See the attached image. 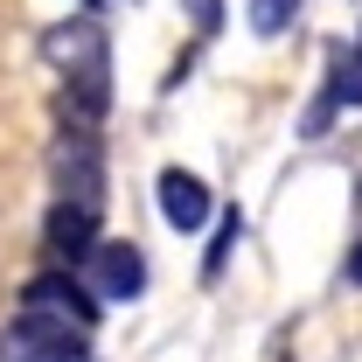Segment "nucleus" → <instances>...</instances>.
Masks as SVG:
<instances>
[{
	"mask_svg": "<svg viewBox=\"0 0 362 362\" xmlns=\"http://www.w3.org/2000/svg\"><path fill=\"white\" fill-rule=\"evenodd\" d=\"M244 21H251V35H286V28H293V21H300V0H251V14H244Z\"/></svg>",
	"mask_w": 362,
	"mask_h": 362,
	"instance_id": "nucleus-9",
	"label": "nucleus"
},
{
	"mask_svg": "<svg viewBox=\"0 0 362 362\" xmlns=\"http://www.w3.org/2000/svg\"><path fill=\"white\" fill-rule=\"evenodd\" d=\"M237 237H244V216L230 209L223 223H216V244H209V258H202V279H216V272L230 265V244H237Z\"/></svg>",
	"mask_w": 362,
	"mask_h": 362,
	"instance_id": "nucleus-10",
	"label": "nucleus"
},
{
	"mask_svg": "<svg viewBox=\"0 0 362 362\" xmlns=\"http://www.w3.org/2000/svg\"><path fill=\"white\" fill-rule=\"evenodd\" d=\"M90 327H77V320L63 314H42V307H21V314L0 327V362H84Z\"/></svg>",
	"mask_w": 362,
	"mask_h": 362,
	"instance_id": "nucleus-2",
	"label": "nucleus"
},
{
	"mask_svg": "<svg viewBox=\"0 0 362 362\" xmlns=\"http://www.w3.org/2000/svg\"><path fill=\"white\" fill-rule=\"evenodd\" d=\"M153 195H160V216L175 230H202L209 223V188L188 175V168H168V175L153 181Z\"/></svg>",
	"mask_w": 362,
	"mask_h": 362,
	"instance_id": "nucleus-7",
	"label": "nucleus"
},
{
	"mask_svg": "<svg viewBox=\"0 0 362 362\" xmlns=\"http://www.w3.org/2000/svg\"><path fill=\"white\" fill-rule=\"evenodd\" d=\"M181 7L195 14V28H202V35H216V28H223V0H181Z\"/></svg>",
	"mask_w": 362,
	"mask_h": 362,
	"instance_id": "nucleus-11",
	"label": "nucleus"
},
{
	"mask_svg": "<svg viewBox=\"0 0 362 362\" xmlns=\"http://www.w3.org/2000/svg\"><path fill=\"white\" fill-rule=\"evenodd\" d=\"M42 244L63 258V265H84L90 244H98V209H90V202H70V195H56V209H49V223H42Z\"/></svg>",
	"mask_w": 362,
	"mask_h": 362,
	"instance_id": "nucleus-6",
	"label": "nucleus"
},
{
	"mask_svg": "<svg viewBox=\"0 0 362 362\" xmlns=\"http://www.w3.org/2000/svg\"><path fill=\"white\" fill-rule=\"evenodd\" d=\"M327 90H334V105H362V42L356 49H334V63H327Z\"/></svg>",
	"mask_w": 362,
	"mask_h": 362,
	"instance_id": "nucleus-8",
	"label": "nucleus"
},
{
	"mask_svg": "<svg viewBox=\"0 0 362 362\" xmlns=\"http://www.w3.org/2000/svg\"><path fill=\"white\" fill-rule=\"evenodd\" d=\"M84 7H90V14H98V7H105V0H84Z\"/></svg>",
	"mask_w": 362,
	"mask_h": 362,
	"instance_id": "nucleus-13",
	"label": "nucleus"
},
{
	"mask_svg": "<svg viewBox=\"0 0 362 362\" xmlns=\"http://www.w3.org/2000/svg\"><path fill=\"white\" fill-rule=\"evenodd\" d=\"M356 42H362V35H356Z\"/></svg>",
	"mask_w": 362,
	"mask_h": 362,
	"instance_id": "nucleus-14",
	"label": "nucleus"
},
{
	"mask_svg": "<svg viewBox=\"0 0 362 362\" xmlns=\"http://www.w3.org/2000/svg\"><path fill=\"white\" fill-rule=\"evenodd\" d=\"M84 265H90V293L98 300H139L146 293V258H139L133 237H98Z\"/></svg>",
	"mask_w": 362,
	"mask_h": 362,
	"instance_id": "nucleus-4",
	"label": "nucleus"
},
{
	"mask_svg": "<svg viewBox=\"0 0 362 362\" xmlns=\"http://www.w3.org/2000/svg\"><path fill=\"white\" fill-rule=\"evenodd\" d=\"M42 56L63 70V119L98 126V119L112 112V42H105V28L90 21V7L77 21H56V28H49Z\"/></svg>",
	"mask_w": 362,
	"mask_h": 362,
	"instance_id": "nucleus-1",
	"label": "nucleus"
},
{
	"mask_svg": "<svg viewBox=\"0 0 362 362\" xmlns=\"http://www.w3.org/2000/svg\"><path fill=\"white\" fill-rule=\"evenodd\" d=\"M21 307H42V314H63V320H77V327H90L98 320V293H90L77 272H42V279H28Z\"/></svg>",
	"mask_w": 362,
	"mask_h": 362,
	"instance_id": "nucleus-5",
	"label": "nucleus"
},
{
	"mask_svg": "<svg viewBox=\"0 0 362 362\" xmlns=\"http://www.w3.org/2000/svg\"><path fill=\"white\" fill-rule=\"evenodd\" d=\"M49 175H56V195L105 209V146H98V126L63 119V139L49 146Z\"/></svg>",
	"mask_w": 362,
	"mask_h": 362,
	"instance_id": "nucleus-3",
	"label": "nucleus"
},
{
	"mask_svg": "<svg viewBox=\"0 0 362 362\" xmlns=\"http://www.w3.org/2000/svg\"><path fill=\"white\" fill-rule=\"evenodd\" d=\"M349 286H362V244L349 251Z\"/></svg>",
	"mask_w": 362,
	"mask_h": 362,
	"instance_id": "nucleus-12",
	"label": "nucleus"
}]
</instances>
